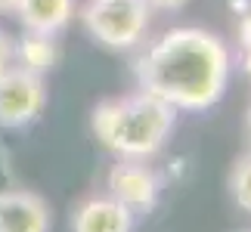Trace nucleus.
I'll return each instance as SVG.
<instances>
[{"mask_svg":"<svg viewBox=\"0 0 251 232\" xmlns=\"http://www.w3.org/2000/svg\"><path fill=\"white\" fill-rule=\"evenodd\" d=\"M0 232H50V208L25 189L0 192Z\"/></svg>","mask_w":251,"mask_h":232,"instance_id":"nucleus-6","label":"nucleus"},{"mask_svg":"<svg viewBox=\"0 0 251 232\" xmlns=\"http://www.w3.org/2000/svg\"><path fill=\"white\" fill-rule=\"evenodd\" d=\"M146 3H149V9H180L189 0H146Z\"/></svg>","mask_w":251,"mask_h":232,"instance_id":"nucleus-13","label":"nucleus"},{"mask_svg":"<svg viewBox=\"0 0 251 232\" xmlns=\"http://www.w3.org/2000/svg\"><path fill=\"white\" fill-rule=\"evenodd\" d=\"M242 232H251V229H242Z\"/></svg>","mask_w":251,"mask_h":232,"instance_id":"nucleus-16","label":"nucleus"},{"mask_svg":"<svg viewBox=\"0 0 251 232\" xmlns=\"http://www.w3.org/2000/svg\"><path fill=\"white\" fill-rule=\"evenodd\" d=\"M9 65H13V44H9V37L0 31V74H3Z\"/></svg>","mask_w":251,"mask_h":232,"instance_id":"nucleus-12","label":"nucleus"},{"mask_svg":"<svg viewBox=\"0 0 251 232\" xmlns=\"http://www.w3.org/2000/svg\"><path fill=\"white\" fill-rule=\"evenodd\" d=\"M19 22L34 34H59L75 16V0H19Z\"/></svg>","mask_w":251,"mask_h":232,"instance_id":"nucleus-8","label":"nucleus"},{"mask_svg":"<svg viewBox=\"0 0 251 232\" xmlns=\"http://www.w3.org/2000/svg\"><path fill=\"white\" fill-rule=\"evenodd\" d=\"M229 195H233L236 208L251 214V152L236 158L233 170H229Z\"/></svg>","mask_w":251,"mask_h":232,"instance_id":"nucleus-10","label":"nucleus"},{"mask_svg":"<svg viewBox=\"0 0 251 232\" xmlns=\"http://www.w3.org/2000/svg\"><path fill=\"white\" fill-rule=\"evenodd\" d=\"M174 115H177V109H171L168 102L140 90L130 96L100 102L90 115V124L96 139L118 158L146 161L171 137Z\"/></svg>","mask_w":251,"mask_h":232,"instance_id":"nucleus-2","label":"nucleus"},{"mask_svg":"<svg viewBox=\"0 0 251 232\" xmlns=\"http://www.w3.org/2000/svg\"><path fill=\"white\" fill-rule=\"evenodd\" d=\"M19 6V0H0V13H3V9H16Z\"/></svg>","mask_w":251,"mask_h":232,"instance_id":"nucleus-14","label":"nucleus"},{"mask_svg":"<svg viewBox=\"0 0 251 232\" xmlns=\"http://www.w3.org/2000/svg\"><path fill=\"white\" fill-rule=\"evenodd\" d=\"M105 186H109V195L115 201H121L130 214H146V210L155 208L161 183H158L155 170H152L146 161H140V158H121L109 170Z\"/></svg>","mask_w":251,"mask_h":232,"instance_id":"nucleus-5","label":"nucleus"},{"mask_svg":"<svg viewBox=\"0 0 251 232\" xmlns=\"http://www.w3.org/2000/svg\"><path fill=\"white\" fill-rule=\"evenodd\" d=\"M152 9L146 0H87L84 6V28L100 44L112 50H127L140 44L149 28Z\"/></svg>","mask_w":251,"mask_h":232,"instance_id":"nucleus-3","label":"nucleus"},{"mask_svg":"<svg viewBox=\"0 0 251 232\" xmlns=\"http://www.w3.org/2000/svg\"><path fill=\"white\" fill-rule=\"evenodd\" d=\"M229 53L201 28H174L137 59L140 90L171 109H211L226 90Z\"/></svg>","mask_w":251,"mask_h":232,"instance_id":"nucleus-1","label":"nucleus"},{"mask_svg":"<svg viewBox=\"0 0 251 232\" xmlns=\"http://www.w3.org/2000/svg\"><path fill=\"white\" fill-rule=\"evenodd\" d=\"M133 214L112 195L87 198L72 214V232H130Z\"/></svg>","mask_w":251,"mask_h":232,"instance_id":"nucleus-7","label":"nucleus"},{"mask_svg":"<svg viewBox=\"0 0 251 232\" xmlns=\"http://www.w3.org/2000/svg\"><path fill=\"white\" fill-rule=\"evenodd\" d=\"M44 77L22 65H9L0 74V127H25L44 112Z\"/></svg>","mask_w":251,"mask_h":232,"instance_id":"nucleus-4","label":"nucleus"},{"mask_svg":"<svg viewBox=\"0 0 251 232\" xmlns=\"http://www.w3.org/2000/svg\"><path fill=\"white\" fill-rule=\"evenodd\" d=\"M245 130H248V142H251V105H248V112H245Z\"/></svg>","mask_w":251,"mask_h":232,"instance_id":"nucleus-15","label":"nucleus"},{"mask_svg":"<svg viewBox=\"0 0 251 232\" xmlns=\"http://www.w3.org/2000/svg\"><path fill=\"white\" fill-rule=\"evenodd\" d=\"M239 46H242V69L251 77V13H245L239 25Z\"/></svg>","mask_w":251,"mask_h":232,"instance_id":"nucleus-11","label":"nucleus"},{"mask_svg":"<svg viewBox=\"0 0 251 232\" xmlns=\"http://www.w3.org/2000/svg\"><path fill=\"white\" fill-rule=\"evenodd\" d=\"M53 62H56L53 37L28 31V34H25V41L19 44V65H22V69H28V71L44 74L47 69H53Z\"/></svg>","mask_w":251,"mask_h":232,"instance_id":"nucleus-9","label":"nucleus"}]
</instances>
